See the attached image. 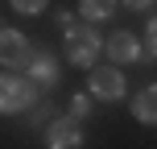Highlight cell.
Masks as SVG:
<instances>
[{"label":"cell","instance_id":"1","mask_svg":"<svg viewBox=\"0 0 157 149\" xmlns=\"http://www.w3.org/2000/svg\"><path fill=\"white\" fill-rule=\"evenodd\" d=\"M99 50H108V41H99L95 25L78 17L71 29H66V58H71L75 66H83V71H95V58H99Z\"/></svg>","mask_w":157,"mask_h":149},{"label":"cell","instance_id":"2","mask_svg":"<svg viewBox=\"0 0 157 149\" xmlns=\"http://www.w3.org/2000/svg\"><path fill=\"white\" fill-rule=\"evenodd\" d=\"M41 100V87L33 83L29 75H4V83H0V108L8 112V116H17V112H33Z\"/></svg>","mask_w":157,"mask_h":149},{"label":"cell","instance_id":"3","mask_svg":"<svg viewBox=\"0 0 157 149\" xmlns=\"http://www.w3.org/2000/svg\"><path fill=\"white\" fill-rule=\"evenodd\" d=\"M124 75L116 71V66H95L91 75H87V95L91 100H99V104H116V100H124Z\"/></svg>","mask_w":157,"mask_h":149},{"label":"cell","instance_id":"4","mask_svg":"<svg viewBox=\"0 0 157 149\" xmlns=\"http://www.w3.org/2000/svg\"><path fill=\"white\" fill-rule=\"evenodd\" d=\"M33 54H37V50H33L29 41H25V33H17V29H4V33H0V62L8 66V75H17V71H29Z\"/></svg>","mask_w":157,"mask_h":149},{"label":"cell","instance_id":"5","mask_svg":"<svg viewBox=\"0 0 157 149\" xmlns=\"http://www.w3.org/2000/svg\"><path fill=\"white\" fill-rule=\"evenodd\" d=\"M46 145L50 149H83V120H75L71 112L58 116L54 124L46 128Z\"/></svg>","mask_w":157,"mask_h":149},{"label":"cell","instance_id":"6","mask_svg":"<svg viewBox=\"0 0 157 149\" xmlns=\"http://www.w3.org/2000/svg\"><path fill=\"white\" fill-rule=\"evenodd\" d=\"M33 79V83L41 87V91H50V87H58V79H62V71H58V58L50 54V50H37L33 54V62H29V71H25Z\"/></svg>","mask_w":157,"mask_h":149},{"label":"cell","instance_id":"7","mask_svg":"<svg viewBox=\"0 0 157 149\" xmlns=\"http://www.w3.org/2000/svg\"><path fill=\"white\" fill-rule=\"evenodd\" d=\"M108 58H116V62H136V58H145V54H141V41H136L128 29H116L108 37Z\"/></svg>","mask_w":157,"mask_h":149},{"label":"cell","instance_id":"8","mask_svg":"<svg viewBox=\"0 0 157 149\" xmlns=\"http://www.w3.org/2000/svg\"><path fill=\"white\" fill-rule=\"evenodd\" d=\"M132 116L141 120V124H157V83L145 87V91H136V100H132Z\"/></svg>","mask_w":157,"mask_h":149},{"label":"cell","instance_id":"9","mask_svg":"<svg viewBox=\"0 0 157 149\" xmlns=\"http://www.w3.org/2000/svg\"><path fill=\"white\" fill-rule=\"evenodd\" d=\"M116 13V0H78V17L83 21H108V17Z\"/></svg>","mask_w":157,"mask_h":149},{"label":"cell","instance_id":"10","mask_svg":"<svg viewBox=\"0 0 157 149\" xmlns=\"http://www.w3.org/2000/svg\"><path fill=\"white\" fill-rule=\"evenodd\" d=\"M87 112H91V95H87V91H78L75 100H71V116H75V120H83Z\"/></svg>","mask_w":157,"mask_h":149},{"label":"cell","instance_id":"11","mask_svg":"<svg viewBox=\"0 0 157 149\" xmlns=\"http://www.w3.org/2000/svg\"><path fill=\"white\" fill-rule=\"evenodd\" d=\"M8 4H13L17 13H25V17H33V13H41V8H46L50 0H8Z\"/></svg>","mask_w":157,"mask_h":149},{"label":"cell","instance_id":"12","mask_svg":"<svg viewBox=\"0 0 157 149\" xmlns=\"http://www.w3.org/2000/svg\"><path fill=\"white\" fill-rule=\"evenodd\" d=\"M149 54L157 58V17H153V21H149Z\"/></svg>","mask_w":157,"mask_h":149},{"label":"cell","instance_id":"13","mask_svg":"<svg viewBox=\"0 0 157 149\" xmlns=\"http://www.w3.org/2000/svg\"><path fill=\"white\" fill-rule=\"evenodd\" d=\"M149 4H153V0H124V8H136V13H145Z\"/></svg>","mask_w":157,"mask_h":149}]
</instances>
